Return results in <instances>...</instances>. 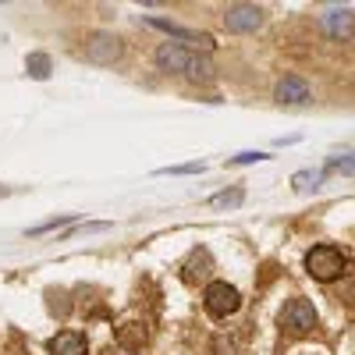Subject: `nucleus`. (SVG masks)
I'll return each mask as SVG.
<instances>
[{
    "mask_svg": "<svg viewBox=\"0 0 355 355\" xmlns=\"http://www.w3.org/2000/svg\"><path fill=\"white\" fill-rule=\"evenodd\" d=\"M157 64L164 71H174V75H189L192 82H210L214 78V64L199 57L196 50L182 46V43H164L157 50Z\"/></svg>",
    "mask_w": 355,
    "mask_h": 355,
    "instance_id": "1",
    "label": "nucleus"
},
{
    "mask_svg": "<svg viewBox=\"0 0 355 355\" xmlns=\"http://www.w3.org/2000/svg\"><path fill=\"white\" fill-rule=\"evenodd\" d=\"M345 266H348V259L338 245H313L306 252V270L316 281H338L345 274Z\"/></svg>",
    "mask_w": 355,
    "mask_h": 355,
    "instance_id": "2",
    "label": "nucleus"
},
{
    "mask_svg": "<svg viewBox=\"0 0 355 355\" xmlns=\"http://www.w3.org/2000/svg\"><path fill=\"white\" fill-rule=\"evenodd\" d=\"M202 306H206V313H210V316L224 320V316H231V313H239L242 295H239V288H231L227 281H214V284H206Z\"/></svg>",
    "mask_w": 355,
    "mask_h": 355,
    "instance_id": "3",
    "label": "nucleus"
},
{
    "mask_svg": "<svg viewBox=\"0 0 355 355\" xmlns=\"http://www.w3.org/2000/svg\"><path fill=\"white\" fill-rule=\"evenodd\" d=\"M85 57L93 64H114L117 57H121V40L110 36V33H96L85 40Z\"/></svg>",
    "mask_w": 355,
    "mask_h": 355,
    "instance_id": "4",
    "label": "nucleus"
},
{
    "mask_svg": "<svg viewBox=\"0 0 355 355\" xmlns=\"http://www.w3.org/2000/svg\"><path fill=\"white\" fill-rule=\"evenodd\" d=\"M224 25L231 28V33H256V28L263 25V8H256V4H231L224 11Z\"/></svg>",
    "mask_w": 355,
    "mask_h": 355,
    "instance_id": "5",
    "label": "nucleus"
},
{
    "mask_svg": "<svg viewBox=\"0 0 355 355\" xmlns=\"http://www.w3.org/2000/svg\"><path fill=\"white\" fill-rule=\"evenodd\" d=\"M281 323L288 331H313L316 327V309H313V302H306V299H291L288 306H284V313H281Z\"/></svg>",
    "mask_w": 355,
    "mask_h": 355,
    "instance_id": "6",
    "label": "nucleus"
},
{
    "mask_svg": "<svg viewBox=\"0 0 355 355\" xmlns=\"http://www.w3.org/2000/svg\"><path fill=\"white\" fill-rule=\"evenodd\" d=\"M153 28H160V33H167L171 40H182V46H192V50H214V40L206 33H196V28H182V25H171L164 18H150Z\"/></svg>",
    "mask_w": 355,
    "mask_h": 355,
    "instance_id": "7",
    "label": "nucleus"
},
{
    "mask_svg": "<svg viewBox=\"0 0 355 355\" xmlns=\"http://www.w3.org/2000/svg\"><path fill=\"white\" fill-rule=\"evenodd\" d=\"M320 25L331 40H352L355 36V15L348 8H331L327 15H320Z\"/></svg>",
    "mask_w": 355,
    "mask_h": 355,
    "instance_id": "8",
    "label": "nucleus"
},
{
    "mask_svg": "<svg viewBox=\"0 0 355 355\" xmlns=\"http://www.w3.org/2000/svg\"><path fill=\"white\" fill-rule=\"evenodd\" d=\"M274 100H277V103H288V107L309 103V85H306V78H299V75H284V78L277 82V89H274Z\"/></svg>",
    "mask_w": 355,
    "mask_h": 355,
    "instance_id": "9",
    "label": "nucleus"
},
{
    "mask_svg": "<svg viewBox=\"0 0 355 355\" xmlns=\"http://www.w3.org/2000/svg\"><path fill=\"white\" fill-rule=\"evenodd\" d=\"M50 355H85V338L75 331H61L57 338H50Z\"/></svg>",
    "mask_w": 355,
    "mask_h": 355,
    "instance_id": "10",
    "label": "nucleus"
},
{
    "mask_svg": "<svg viewBox=\"0 0 355 355\" xmlns=\"http://www.w3.org/2000/svg\"><path fill=\"white\" fill-rule=\"evenodd\" d=\"M25 68H28V75H33V78H46L50 75V57L46 53H28Z\"/></svg>",
    "mask_w": 355,
    "mask_h": 355,
    "instance_id": "11",
    "label": "nucleus"
},
{
    "mask_svg": "<svg viewBox=\"0 0 355 355\" xmlns=\"http://www.w3.org/2000/svg\"><path fill=\"white\" fill-rule=\"evenodd\" d=\"M320 171H299V174H295L291 178V185H295V192H309V189H316L320 185Z\"/></svg>",
    "mask_w": 355,
    "mask_h": 355,
    "instance_id": "12",
    "label": "nucleus"
},
{
    "mask_svg": "<svg viewBox=\"0 0 355 355\" xmlns=\"http://www.w3.org/2000/svg\"><path fill=\"white\" fill-rule=\"evenodd\" d=\"M242 199H245V192H242V189H231V192H217V196H210V206L224 210V206H239Z\"/></svg>",
    "mask_w": 355,
    "mask_h": 355,
    "instance_id": "13",
    "label": "nucleus"
},
{
    "mask_svg": "<svg viewBox=\"0 0 355 355\" xmlns=\"http://www.w3.org/2000/svg\"><path fill=\"white\" fill-rule=\"evenodd\" d=\"M206 164H178V167H160V174H202Z\"/></svg>",
    "mask_w": 355,
    "mask_h": 355,
    "instance_id": "14",
    "label": "nucleus"
},
{
    "mask_svg": "<svg viewBox=\"0 0 355 355\" xmlns=\"http://www.w3.org/2000/svg\"><path fill=\"white\" fill-rule=\"evenodd\" d=\"M234 352H239V348H234V341L231 338H214V348H210V355H234Z\"/></svg>",
    "mask_w": 355,
    "mask_h": 355,
    "instance_id": "15",
    "label": "nucleus"
},
{
    "mask_svg": "<svg viewBox=\"0 0 355 355\" xmlns=\"http://www.w3.org/2000/svg\"><path fill=\"white\" fill-rule=\"evenodd\" d=\"M259 160H266L263 153H239V157H231V164H259Z\"/></svg>",
    "mask_w": 355,
    "mask_h": 355,
    "instance_id": "16",
    "label": "nucleus"
}]
</instances>
